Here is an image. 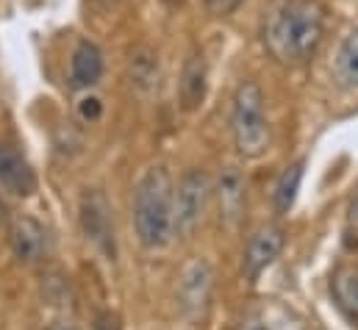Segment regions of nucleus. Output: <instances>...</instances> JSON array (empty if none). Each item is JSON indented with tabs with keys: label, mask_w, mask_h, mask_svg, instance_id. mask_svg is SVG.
Segmentation results:
<instances>
[{
	"label": "nucleus",
	"mask_w": 358,
	"mask_h": 330,
	"mask_svg": "<svg viewBox=\"0 0 358 330\" xmlns=\"http://www.w3.org/2000/svg\"><path fill=\"white\" fill-rule=\"evenodd\" d=\"M325 36V6L320 0H275L264 14V48L283 67H303Z\"/></svg>",
	"instance_id": "nucleus-1"
},
{
	"label": "nucleus",
	"mask_w": 358,
	"mask_h": 330,
	"mask_svg": "<svg viewBox=\"0 0 358 330\" xmlns=\"http://www.w3.org/2000/svg\"><path fill=\"white\" fill-rule=\"evenodd\" d=\"M134 228L148 250L167 248L176 236V180L167 166H150L134 189Z\"/></svg>",
	"instance_id": "nucleus-2"
},
{
	"label": "nucleus",
	"mask_w": 358,
	"mask_h": 330,
	"mask_svg": "<svg viewBox=\"0 0 358 330\" xmlns=\"http://www.w3.org/2000/svg\"><path fill=\"white\" fill-rule=\"evenodd\" d=\"M231 134L239 156L259 159L269 150L272 131H269L267 114H264V94L256 81H242L234 94V111H231Z\"/></svg>",
	"instance_id": "nucleus-3"
},
{
	"label": "nucleus",
	"mask_w": 358,
	"mask_h": 330,
	"mask_svg": "<svg viewBox=\"0 0 358 330\" xmlns=\"http://www.w3.org/2000/svg\"><path fill=\"white\" fill-rule=\"evenodd\" d=\"M208 175L203 169H189L176 186V234L189 236L206 211V200H208Z\"/></svg>",
	"instance_id": "nucleus-4"
},
{
	"label": "nucleus",
	"mask_w": 358,
	"mask_h": 330,
	"mask_svg": "<svg viewBox=\"0 0 358 330\" xmlns=\"http://www.w3.org/2000/svg\"><path fill=\"white\" fill-rule=\"evenodd\" d=\"M211 289H214V272L206 261H192L178 280V300L183 314L189 317H200L208 308L211 300Z\"/></svg>",
	"instance_id": "nucleus-5"
},
{
	"label": "nucleus",
	"mask_w": 358,
	"mask_h": 330,
	"mask_svg": "<svg viewBox=\"0 0 358 330\" xmlns=\"http://www.w3.org/2000/svg\"><path fill=\"white\" fill-rule=\"evenodd\" d=\"M8 242L11 250L20 261L25 264H39L48 250H50V239H48V231L42 222H36L34 217L28 214H20L11 220V228H8Z\"/></svg>",
	"instance_id": "nucleus-6"
},
{
	"label": "nucleus",
	"mask_w": 358,
	"mask_h": 330,
	"mask_svg": "<svg viewBox=\"0 0 358 330\" xmlns=\"http://www.w3.org/2000/svg\"><path fill=\"white\" fill-rule=\"evenodd\" d=\"M81 228L92 245L103 252H114V239H111V211L108 203L100 192H87L81 197Z\"/></svg>",
	"instance_id": "nucleus-7"
},
{
	"label": "nucleus",
	"mask_w": 358,
	"mask_h": 330,
	"mask_svg": "<svg viewBox=\"0 0 358 330\" xmlns=\"http://www.w3.org/2000/svg\"><path fill=\"white\" fill-rule=\"evenodd\" d=\"M0 186L14 197H31L36 192L34 169L11 145H0Z\"/></svg>",
	"instance_id": "nucleus-8"
},
{
	"label": "nucleus",
	"mask_w": 358,
	"mask_h": 330,
	"mask_svg": "<svg viewBox=\"0 0 358 330\" xmlns=\"http://www.w3.org/2000/svg\"><path fill=\"white\" fill-rule=\"evenodd\" d=\"M206 92H208V64H206V56L192 48L186 62H183V70H180V83H178V100L183 111H194L200 108V103L206 100Z\"/></svg>",
	"instance_id": "nucleus-9"
},
{
	"label": "nucleus",
	"mask_w": 358,
	"mask_h": 330,
	"mask_svg": "<svg viewBox=\"0 0 358 330\" xmlns=\"http://www.w3.org/2000/svg\"><path fill=\"white\" fill-rule=\"evenodd\" d=\"M283 250V231L275 225H264L259 228L250 242H248V252H245V275L248 278H259L269 264L280 255Z\"/></svg>",
	"instance_id": "nucleus-10"
},
{
	"label": "nucleus",
	"mask_w": 358,
	"mask_h": 330,
	"mask_svg": "<svg viewBox=\"0 0 358 330\" xmlns=\"http://www.w3.org/2000/svg\"><path fill=\"white\" fill-rule=\"evenodd\" d=\"M217 194H220V211L222 220L228 225H236L245 208V178L239 175L236 166H228L217 183Z\"/></svg>",
	"instance_id": "nucleus-11"
},
{
	"label": "nucleus",
	"mask_w": 358,
	"mask_h": 330,
	"mask_svg": "<svg viewBox=\"0 0 358 330\" xmlns=\"http://www.w3.org/2000/svg\"><path fill=\"white\" fill-rule=\"evenodd\" d=\"M103 76V53L97 45L92 42H81L73 53V62H70V81L76 89H90L100 81Z\"/></svg>",
	"instance_id": "nucleus-12"
},
{
	"label": "nucleus",
	"mask_w": 358,
	"mask_h": 330,
	"mask_svg": "<svg viewBox=\"0 0 358 330\" xmlns=\"http://www.w3.org/2000/svg\"><path fill=\"white\" fill-rule=\"evenodd\" d=\"M331 73H334V81L345 86V89H356L358 86V28L350 31L342 39V45L336 48Z\"/></svg>",
	"instance_id": "nucleus-13"
},
{
	"label": "nucleus",
	"mask_w": 358,
	"mask_h": 330,
	"mask_svg": "<svg viewBox=\"0 0 358 330\" xmlns=\"http://www.w3.org/2000/svg\"><path fill=\"white\" fill-rule=\"evenodd\" d=\"M334 297L339 308L358 322V266H342L334 275Z\"/></svg>",
	"instance_id": "nucleus-14"
},
{
	"label": "nucleus",
	"mask_w": 358,
	"mask_h": 330,
	"mask_svg": "<svg viewBox=\"0 0 358 330\" xmlns=\"http://www.w3.org/2000/svg\"><path fill=\"white\" fill-rule=\"evenodd\" d=\"M131 83L142 92H153L159 86V59L150 48H136L131 53Z\"/></svg>",
	"instance_id": "nucleus-15"
},
{
	"label": "nucleus",
	"mask_w": 358,
	"mask_h": 330,
	"mask_svg": "<svg viewBox=\"0 0 358 330\" xmlns=\"http://www.w3.org/2000/svg\"><path fill=\"white\" fill-rule=\"evenodd\" d=\"M300 180H303V162L286 166L275 183V211L278 214H289L294 200H297V192H300Z\"/></svg>",
	"instance_id": "nucleus-16"
},
{
	"label": "nucleus",
	"mask_w": 358,
	"mask_h": 330,
	"mask_svg": "<svg viewBox=\"0 0 358 330\" xmlns=\"http://www.w3.org/2000/svg\"><path fill=\"white\" fill-rule=\"evenodd\" d=\"M242 3H245V0H206V11H208L211 17H228V14H234Z\"/></svg>",
	"instance_id": "nucleus-17"
},
{
	"label": "nucleus",
	"mask_w": 358,
	"mask_h": 330,
	"mask_svg": "<svg viewBox=\"0 0 358 330\" xmlns=\"http://www.w3.org/2000/svg\"><path fill=\"white\" fill-rule=\"evenodd\" d=\"M78 111H81V117H84V120L94 122V120L100 117L103 106H100V100H97V97H84V100H81V106H78Z\"/></svg>",
	"instance_id": "nucleus-18"
},
{
	"label": "nucleus",
	"mask_w": 358,
	"mask_h": 330,
	"mask_svg": "<svg viewBox=\"0 0 358 330\" xmlns=\"http://www.w3.org/2000/svg\"><path fill=\"white\" fill-rule=\"evenodd\" d=\"M239 330H267V325H264L259 317H248V320H242Z\"/></svg>",
	"instance_id": "nucleus-19"
},
{
	"label": "nucleus",
	"mask_w": 358,
	"mask_h": 330,
	"mask_svg": "<svg viewBox=\"0 0 358 330\" xmlns=\"http://www.w3.org/2000/svg\"><path fill=\"white\" fill-rule=\"evenodd\" d=\"M48 330H78V328H76L73 322H53Z\"/></svg>",
	"instance_id": "nucleus-20"
},
{
	"label": "nucleus",
	"mask_w": 358,
	"mask_h": 330,
	"mask_svg": "<svg viewBox=\"0 0 358 330\" xmlns=\"http://www.w3.org/2000/svg\"><path fill=\"white\" fill-rule=\"evenodd\" d=\"M350 222L358 228V197L353 200V206H350Z\"/></svg>",
	"instance_id": "nucleus-21"
},
{
	"label": "nucleus",
	"mask_w": 358,
	"mask_h": 330,
	"mask_svg": "<svg viewBox=\"0 0 358 330\" xmlns=\"http://www.w3.org/2000/svg\"><path fill=\"white\" fill-rule=\"evenodd\" d=\"M103 3H117V0H103Z\"/></svg>",
	"instance_id": "nucleus-22"
}]
</instances>
